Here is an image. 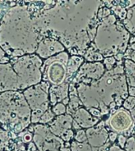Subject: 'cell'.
<instances>
[{"mask_svg": "<svg viewBox=\"0 0 135 151\" xmlns=\"http://www.w3.org/2000/svg\"><path fill=\"white\" fill-rule=\"evenodd\" d=\"M8 139V134L3 130H0V142L4 143Z\"/></svg>", "mask_w": 135, "mask_h": 151, "instance_id": "cell-30", "label": "cell"}, {"mask_svg": "<svg viewBox=\"0 0 135 151\" xmlns=\"http://www.w3.org/2000/svg\"><path fill=\"white\" fill-rule=\"evenodd\" d=\"M49 92L51 104L55 105L57 102L62 101L63 99L68 98L69 83L66 82L58 86H52Z\"/></svg>", "mask_w": 135, "mask_h": 151, "instance_id": "cell-16", "label": "cell"}, {"mask_svg": "<svg viewBox=\"0 0 135 151\" xmlns=\"http://www.w3.org/2000/svg\"><path fill=\"white\" fill-rule=\"evenodd\" d=\"M123 66L128 87H135V63L130 59H124Z\"/></svg>", "mask_w": 135, "mask_h": 151, "instance_id": "cell-18", "label": "cell"}, {"mask_svg": "<svg viewBox=\"0 0 135 151\" xmlns=\"http://www.w3.org/2000/svg\"><path fill=\"white\" fill-rule=\"evenodd\" d=\"M84 62V58L82 57L73 56L70 57L69 58L68 64H67V78H66V81L69 80V78H70L74 73L78 71V68L83 65Z\"/></svg>", "mask_w": 135, "mask_h": 151, "instance_id": "cell-19", "label": "cell"}, {"mask_svg": "<svg viewBox=\"0 0 135 151\" xmlns=\"http://www.w3.org/2000/svg\"><path fill=\"white\" fill-rule=\"evenodd\" d=\"M21 138H22V140H23L24 142H29L32 140V134L28 132H24Z\"/></svg>", "mask_w": 135, "mask_h": 151, "instance_id": "cell-31", "label": "cell"}, {"mask_svg": "<svg viewBox=\"0 0 135 151\" xmlns=\"http://www.w3.org/2000/svg\"><path fill=\"white\" fill-rule=\"evenodd\" d=\"M135 43V36L132 35V36H130V40H129V45H132Z\"/></svg>", "mask_w": 135, "mask_h": 151, "instance_id": "cell-35", "label": "cell"}, {"mask_svg": "<svg viewBox=\"0 0 135 151\" xmlns=\"http://www.w3.org/2000/svg\"><path fill=\"white\" fill-rule=\"evenodd\" d=\"M108 137H109V139H110V140H111V142H114L116 139H117L118 134H116V133H115V132H111L110 133H108Z\"/></svg>", "mask_w": 135, "mask_h": 151, "instance_id": "cell-33", "label": "cell"}, {"mask_svg": "<svg viewBox=\"0 0 135 151\" xmlns=\"http://www.w3.org/2000/svg\"><path fill=\"white\" fill-rule=\"evenodd\" d=\"M30 109L23 94L7 91L0 94V122L18 133L31 122Z\"/></svg>", "mask_w": 135, "mask_h": 151, "instance_id": "cell-4", "label": "cell"}, {"mask_svg": "<svg viewBox=\"0 0 135 151\" xmlns=\"http://www.w3.org/2000/svg\"><path fill=\"white\" fill-rule=\"evenodd\" d=\"M75 139L79 142H84L86 141L87 136H86V133L84 130H78L75 135Z\"/></svg>", "mask_w": 135, "mask_h": 151, "instance_id": "cell-26", "label": "cell"}, {"mask_svg": "<svg viewBox=\"0 0 135 151\" xmlns=\"http://www.w3.org/2000/svg\"><path fill=\"white\" fill-rule=\"evenodd\" d=\"M66 106H64L62 103H58L56 106H54V107L53 108V112H54V113H55L56 115L63 114V113H66Z\"/></svg>", "mask_w": 135, "mask_h": 151, "instance_id": "cell-25", "label": "cell"}, {"mask_svg": "<svg viewBox=\"0 0 135 151\" xmlns=\"http://www.w3.org/2000/svg\"><path fill=\"white\" fill-rule=\"evenodd\" d=\"M69 94H70V101L68 104V108L66 109V112L68 115H73L76 111L78 109H80L79 106H82V103L79 97H78V91L76 90L73 83L70 84L69 87Z\"/></svg>", "mask_w": 135, "mask_h": 151, "instance_id": "cell-17", "label": "cell"}, {"mask_svg": "<svg viewBox=\"0 0 135 151\" xmlns=\"http://www.w3.org/2000/svg\"><path fill=\"white\" fill-rule=\"evenodd\" d=\"M48 88L49 83L44 81L25 90L24 92L27 103L33 109L31 116V121L33 123L40 121V117L48 109Z\"/></svg>", "mask_w": 135, "mask_h": 151, "instance_id": "cell-7", "label": "cell"}, {"mask_svg": "<svg viewBox=\"0 0 135 151\" xmlns=\"http://www.w3.org/2000/svg\"><path fill=\"white\" fill-rule=\"evenodd\" d=\"M130 114H131V116H132L133 119H134V120L135 121V107L134 109H133L132 110H130Z\"/></svg>", "mask_w": 135, "mask_h": 151, "instance_id": "cell-39", "label": "cell"}, {"mask_svg": "<svg viewBox=\"0 0 135 151\" xmlns=\"http://www.w3.org/2000/svg\"><path fill=\"white\" fill-rule=\"evenodd\" d=\"M72 126H73V128L76 130H81V127L80 126H79V125H78L75 121H74V120L73 121V124H72Z\"/></svg>", "mask_w": 135, "mask_h": 151, "instance_id": "cell-36", "label": "cell"}, {"mask_svg": "<svg viewBox=\"0 0 135 151\" xmlns=\"http://www.w3.org/2000/svg\"><path fill=\"white\" fill-rule=\"evenodd\" d=\"M64 50L63 45L58 40L46 38L40 41L36 48V53L38 55L44 58H47L58 53H62Z\"/></svg>", "mask_w": 135, "mask_h": 151, "instance_id": "cell-12", "label": "cell"}, {"mask_svg": "<svg viewBox=\"0 0 135 151\" xmlns=\"http://www.w3.org/2000/svg\"><path fill=\"white\" fill-rule=\"evenodd\" d=\"M123 108L128 111L132 110L135 107V98L134 97L128 96L126 99L123 101Z\"/></svg>", "mask_w": 135, "mask_h": 151, "instance_id": "cell-23", "label": "cell"}, {"mask_svg": "<svg viewBox=\"0 0 135 151\" xmlns=\"http://www.w3.org/2000/svg\"><path fill=\"white\" fill-rule=\"evenodd\" d=\"M87 109L92 116L99 118V119H100V118L102 117L101 112H100V110H99L98 108H89V109Z\"/></svg>", "mask_w": 135, "mask_h": 151, "instance_id": "cell-28", "label": "cell"}, {"mask_svg": "<svg viewBox=\"0 0 135 151\" xmlns=\"http://www.w3.org/2000/svg\"><path fill=\"white\" fill-rule=\"evenodd\" d=\"M126 141V138L123 134H119L118 136V144L120 145L122 147L124 146V144H125Z\"/></svg>", "mask_w": 135, "mask_h": 151, "instance_id": "cell-32", "label": "cell"}, {"mask_svg": "<svg viewBox=\"0 0 135 151\" xmlns=\"http://www.w3.org/2000/svg\"><path fill=\"white\" fill-rule=\"evenodd\" d=\"M73 137V132L72 130H68L63 133V134L61 135V138L65 141H70L72 138Z\"/></svg>", "mask_w": 135, "mask_h": 151, "instance_id": "cell-29", "label": "cell"}, {"mask_svg": "<svg viewBox=\"0 0 135 151\" xmlns=\"http://www.w3.org/2000/svg\"><path fill=\"white\" fill-rule=\"evenodd\" d=\"M69 101H70V99H69V98H66V99H65L62 100V104H63L64 106H65V105H68Z\"/></svg>", "mask_w": 135, "mask_h": 151, "instance_id": "cell-40", "label": "cell"}, {"mask_svg": "<svg viewBox=\"0 0 135 151\" xmlns=\"http://www.w3.org/2000/svg\"><path fill=\"white\" fill-rule=\"evenodd\" d=\"M68 61L69 54L65 51L47 59L42 67L43 79L45 82L52 83V86L66 82Z\"/></svg>", "mask_w": 135, "mask_h": 151, "instance_id": "cell-6", "label": "cell"}, {"mask_svg": "<svg viewBox=\"0 0 135 151\" xmlns=\"http://www.w3.org/2000/svg\"><path fill=\"white\" fill-rule=\"evenodd\" d=\"M73 120L82 128H90L94 127L99 122V118L92 116L89 112L84 108L78 109L73 114Z\"/></svg>", "mask_w": 135, "mask_h": 151, "instance_id": "cell-15", "label": "cell"}, {"mask_svg": "<svg viewBox=\"0 0 135 151\" xmlns=\"http://www.w3.org/2000/svg\"><path fill=\"white\" fill-rule=\"evenodd\" d=\"M0 151H8L7 148L4 145H2V142H0Z\"/></svg>", "mask_w": 135, "mask_h": 151, "instance_id": "cell-38", "label": "cell"}, {"mask_svg": "<svg viewBox=\"0 0 135 151\" xmlns=\"http://www.w3.org/2000/svg\"><path fill=\"white\" fill-rule=\"evenodd\" d=\"M2 6L0 5V14H1V13H2Z\"/></svg>", "mask_w": 135, "mask_h": 151, "instance_id": "cell-42", "label": "cell"}, {"mask_svg": "<svg viewBox=\"0 0 135 151\" xmlns=\"http://www.w3.org/2000/svg\"><path fill=\"white\" fill-rule=\"evenodd\" d=\"M39 32L25 7L15 6L7 12L0 25V47L10 54L14 51L36 50Z\"/></svg>", "mask_w": 135, "mask_h": 151, "instance_id": "cell-2", "label": "cell"}, {"mask_svg": "<svg viewBox=\"0 0 135 151\" xmlns=\"http://www.w3.org/2000/svg\"><path fill=\"white\" fill-rule=\"evenodd\" d=\"M104 123L111 132L116 134H125V135L130 134L135 127V121L130 112L123 107H118L110 111V115L104 120Z\"/></svg>", "mask_w": 135, "mask_h": 151, "instance_id": "cell-8", "label": "cell"}, {"mask_svg": "<svg viewBox=\"0 0 135 151\" xmlns=\"http://www.w3.org/2000/svg\"><path fill=\"white\" fill-rule=\"evenodd\" d=\"M85 58L89 61L100 62L101 61H104V58L98 51L94 43H90L89 47H88V49L86 50V52H85Z\"/></svg>", "mask_w": 135, "mask_h": 151, "instance_id": "cell-21", "label": "cell"}, {"mask_svg": "<svg viewBox=\"0 0 135 151\" xmlns=\"http://www.w3.org/2000/svg\"><path fill=\"white\" fill-rule=\"evenodd\" d=\"M128 95L131 97H134L135 98V87H128Z\"/></svg>", "mask_w": 135, "mask_h": 151, "instance_id": "cell-34", "label": "cell"}, {"mask_svg": "<svg viewBox=\"0 0 135 151\" xmlns=\"http://www.w3.org/2000/svg\"><path fill=\"white\" fill-rule=\"evenodd\" d=\"M53 118H54V113L49 109H47L40 117V122L42 124H46V123L51 121Z\"/></svg>", "mask_w": 135, "mask_h": 151, "instance_id": "cell-24", "label": "cell"}, {"mask_svg": "<svg viewBox=\"0 0 135 151\" xmlns=\"http://www.w3.org/2000/svg\"><path fill=\"white\" fill-rule=\"evenodd\" d=\"M116 59L115 57H107V58H104L103 64H104L105 69L107 71L111 70L112 68L115 67L116 65Z\"/></svg>", "mask_w": 135, "mask_h": 151, "instance_id": "cell-22", "label": "cell"}, {"mask_svg": "<svg viewBox=\"0 0 135 151\" xmlns=\"http://www.w3.org/2000/svg\"><path fill=\"white\" fill-rule=\"evenodd\" d=\"M130 34L118 21L115 14H111L99 21L94 38V44L103 57H115L125 54L129 47Z\"/></svg>", "mask_w": 135, "mask_h": 151, "instance_id": "cell-3", "label": "cell"}, {"mask_svg": "<svg viewBox=\"0 0 135 151\" xmlns=\"http://www.w3.org/2000/svg\"><path fill=\"white\" fill-rule=\"evenodd\" d=\"M4 56H5V52L2 50V49L1 48V47H0V61H1V60L4 58Z\"/></svg>", "mask_w": 135, "mask_h": 151, "instance_id": "cell-37", "label": "cell"}, {"mask_svg": "<svg viewBox=\"0 0 135 151\" xmlns=\"http://www.w3.org/2000/svg\"><path fill=\"white\" fill-rule=\"evenodd\" d=\"M8 61H9V59L7 58H6V57H4V58L1 60L0 62H1V63H6V62H7Z\"/></svg>", "mask_w": 135, "mask_h": 151, "instance_id": "cell-41", "label": "cell"}, {"mask_svg": "<svg viewBox=\"0 0 135 151\" xmlns=\"http://www.w3.org/2000/svg\"><path fill=\"white\" fill-rule=\"evenodd\" d=\"M34 132L33 140L40 151H61L60 148L63 146V142L52 134L47 127L36 125L34 127Z\"/></svg>", "mask_w": 135, "mask_h": 151, "instance_id": "cell-9", "label": "cell"}, {"mask_svg": "<svg viewBox=\"0 0 135 151\" xmlns=\"http://www.w3.org/2000/svg\"><path fill=\"white\" fill-rule=\"evenodd\" d=\"M42 61L36 55H28L17 59L13 68L16 73L19 89L39 83L41 80Z\"/></svg>", "mask_w": 135, "mask_h": 151, "instance_id": "cell-5", "label": "cell"}, {"mask_svg": "<svg viewBox=\"0 0 135 151\" xmlns=\"http://www.w3.org/2000/svg\"><path fill=\"white\" fill-rule=\"evenodd\" d=\"M73 118L70 115L59 116L52 123L50 124L49 130L54 135L61 136L64 132L70 130L73 124Z\"/></svg>", "mask_w": 135, "mask_h": 151, "instance_id": "cell-14", "label": "cell"}, {"mask_svg": "<svg viewBox=\"0 0 135 151\" xmlns=\"http://www.w3.org/2000/svg\"><path fill=\"white\" fill-rule=\"evenodd\" d=\"M105 72L106 69L102 62L84 63L79 68L73 82L90 84L93 81L99 80Z\"/></svg>", "mask_w": 135, "mask_h": 151, "instance_id": "cell-10", "label": "cell"}, {"mask_svg": "<svg viewBox=\"0 0 135 151\" xmlns=\"http://www.w3.org/2000/svg\"><path fill=\"white\" fill-rule=\"evenodd\" d=\"M101 4L100 1L59 2L33 21L39 33H51L71 54L82 55L91 43L88 28Z\"/></svg>", "mask_w": 135, "mask_h": 151, "instance_id": "cell-1", "label": "cell"}, {"mask_svg": "<svg viewBox=\"0 0 135 151\" xmlns=\"http://www.w3.org/2000/svg\"><path fill=\"white\" fill-rule=\"evenodd\" d=\"M124 59H130L135 63V51L128 48L124 54Z\"/></svg>", "mask_w": 135, "mask_h": 151, "instance_id": "cell-27", "label": "cell"}, {"mask_svg": "<svg viewBox=\"0 0 135 151\" xmlns=\"http://www.w3.org/2000/svg\"><path fill=\"white\" fill-rule=\"evenodd\" d=\"M19 89L15 72L10 64L0 65V92Z\"/></svg>", "mask_w": 135, "mask_h": 151, "instance_id": "cell-11", "label": "cell"}, {"mask_svg": "<svg viewBox=\"0 0 135 151\" xmlns=\"http://www.w3.org/2000/svg\"><path fill=\"white\" fill-rule=\"evenodd\" d=\"M85 133L88 141L92 146H101L108 138V132L105 127L104 120H101L94 127L87 129Z\"/></svg>", "mask_w": 135, "mask_h": 151, "instance_id": "cell-13", "label": "cell"}, {"mask_svg": "<svg viewBox=\"0 0 135 151\" xmlns=\"http://www.w3.org/2000/svg\"><path fill=\"white\" fill-rule=\"evenodd\" d=\"M123 25L130 34L135 33V5L129 9H127L126 17L123 21Z\"/></svg>", "mask_w": 135, "mask_h": 151, "instance_id": "cell-20", "label": "cell"}]
</instances>
